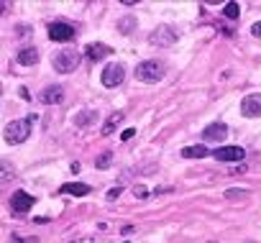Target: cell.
Returning a JSON list of instances; mask_svg holds the SVG:
<instances>
[{"label": "cell", "mask_w": 261, "mask_h": 243, "mask_svg": "<svg viewBox=\"0 0 261 243\" xmlns=\"http://www.w3.org/2000/svg\"><path fill=\"white\" fill-rule=\"evenodd\" d=\"M39 115H26V118H18V120H13V123H8L6 131H3L6 144L16 146V144H23L26 139H31V128H34V120Z\"/></svg>", "instance_id": "obj_1"}, {"label": "cell", "mask_w": 261, "mask_h": 243, "mask_svg": "<svg viewBox=\"0 0 261 243\" xmlns=\"http://www.w3.org/2000/svg\"><path fill=\"white\" fill-rule=\"evenodd\" d=\"M80 62H82V54L77 51V49H62V51H57V57H54V69L57 72H62V74H69V72H74L77 67H80Z\"/></svg>", "instance_id": "obj_2"}, {"label": "cell", "mask_w": 261, "mask_h": 243, "mask_svg": "<svg viewBox=\"0 0 261 243\" xmlns=\"http://www.w3.org/2000/svg\"><path fill=\"white\" fill-rule=\"evenodd\" d=\"M136 77L146 85H156L162 77H164V64L156 62V59H149V62H141L136 67Z\"/></svg>", "instance_id": "obj_3"}, {"label": "cell", "mask_w": 261, "mask_h": 243, "mask_svg": "<svg viewBox=\"0 0 261 243\" xmlns=\"http://www.w3.org/2000/svg\"><path fill=\"white\" fill-rule=\"evenodd\" d=\"M149 41H151V46H174L177 44V31L172 26H159V29L151 31Z\"/></svg>", "instance_id": "obj_4"}, {"label": "cell", "mask_w": 261, "mask_h": 243, "mask_svg": "<svg viewBox=\"0 0 261 243\" xmlns=\"http://www.w3.org/2000/svg\"><path fill=\"white\" fill-rule=\"evenodd\" d=\"M123 77H125V69H123V64L113 62V64H108V67L102 69V74H100V82H102V87H118V85L123 82Z\"/></svg>", "instance_id": "obj_5"}, {"label": "cell", "mask_w": 261, "mask_h": 243, "mask_svg": "<svg viewBox=\"0 0 261 243\" xmlns=\"http://www.w3.org/2000/svg\"><path fill=\"white\" fill-rule=\"evenodd\" d=\"M77 36V31H74V26L72 23H64V21H54L51 26H49V39L51 41H72Z\"/></svg>", "instance_id": "obj_6"}, {"label": "cell", "mask_w": 261, "mask_h": 243, "mask_svg": "<svg viewBox=\"0 0 261 243\" xmlns=\"http://www.w3.org/2000/svg\"><path fill=\"white\" fill-rule=\"evenodd\" d=\"M213 156L220 159V161H243L246 159V151L241 146H220V149L213 151Z\"/></svg>", "instance_id": "obj_7"}, {"label": "cell", "mask_w": 261, "mask_h": 243, "mask_svg": "<svg viewBox=\"0 0 261 243\" xmlns=\"http://www.w3.org/2000/svg\"><path fill=\"white\" fill-rule=\"evenodd\" d=\"M11 207H13V212H29L34 207V197L23 190H16L11 197Z\"/></svg>", "instance_id": "obj_8"}, {"label": "cell", "mask_w": 261, "mask_h": 243, "mask_svg": "<svg viewBox=\"0 0 261 243\" xmlns=\"http://www.w3.org/2000/svg\"><path fill=\"white\" fill-rule=\"evenodd\" d=\"M39 100H41L44 105H59V102L64 100V90H62L59 85H49V87H44V90L39 92Z\"/></svg>", "instance_id": "obj_9"}, {"label": "cell", "mask_w": 261, "mask_h": 243, "mask_svg": "<svg viewBox=\"0 0 261 243\" xmlns=\"http://www.w3.org/2000/svg\"><path fill=\"white\" fill-rule=\"evenodd\" d=\"M241 113L246 118H258L261 115V95H248L241 100Z\"/></svg>", "instance_id": "obj_10"}, {"label": "cell", "mask_w": 261, "mask_h": 243, "mask_svg": "<svg viewBox=\"0 0 261 243\" xmlns=\"http://www.w3.org/2000/svg\"><path fill=\"white\" fill-rule=\"evenodd\" d=\"M228 136V126L220 123V120H215V123H210L205 131H202V139L205 141H223Z\"/></svg>", "instance_id": "obj_11"}, {"label": "cell", "mask_w": 261, "mask_h": 243, "mask_svg": "<svg viewBox=\"0 0 261 243\" xmlns=\"http://www.w3.org/2000/svg\"><path fill=\"white\" fill-rule=\"evenodd\" d=\"M85 54H87L92 62H100V59L110 57V54H113V49H110V46H105V44H87Z\"/></svg>", "instance_id": "obj_12"}, {"label": "cell", "mask_w": 261, "mask_h": 243, "mask_svg": "<svg viewBox=\"0 0 261 243\" xmlns=\"http://www.w3.org/2000/svg\"><path fill=\"white\" fill-rule=\"evenodd\" d=\"M16 62H18V64H23V67H34V64L39 62V51H36L34 46L21 49V51H18V57H16Z\"/></svg>", "instance_id": "obj_13"}, {"label": "cell", "mask_w": 261, "mask_h": 243, "mask_svg": "<svg viewBox=\"0 0 261 243\" xmlns=\"http://www.w3.org/2000/svg\"><path fill=\"white\" fill-rule=\"evenodd\" d=\"M62 195H74V197H85V195H90V187L87 184H80V182H67V184H62V190H59Z\"/></svg>", "instance_id": "obj_14"}, {"label": "cell", "mask_w": 261, "mask_h": 243, "mask_svg": "<svg viewBox=\"0 0 261 243\" xmlns=\"http://www.w3.org/2000/svg\"><path fill=\"white\" fill-rule=\"evenodd\" d=\"M123 120H125V113H120V110H118V113H113V115L108 118V123L102 126V131H100V133H102V136H110V133L123 123Z\"/></svg>", "instance_id": "obj_15"}, {"label": "cell", "mask_w": 261, "mask_h": 243, "mask_svg": "<svg viewBox=\"0 0 261 243\" xmlns=\"http://www.w3.org/2000/svg\"><path fill=\"white\" fill-rule=\"evenodd\" d=\"M210 151H207V146H202V144H197V146H185L182 149V156L185 159H205Z\"/></svg>", "instance_id": "obj_16"}, {"label": "cell", "mask_w": 261, "mask_h": 243, "mask_svg": "<svg viewBox=\"0 0 261 243\" xmlns=\"http://www.w3.org/2000/svg\"><path fill=\"white\" fill-rule=\"evenodd\" d=\"M13 177H16V169H13V164L3 159V161H0V184H8Z\"/></svg>", "instance_id": "obj_17"}, {"label": "cell", "mask_w": 261, "mask_h": 243, "mask_svg": "<svg viewBox=\"0 0 261 243\" xmlns=\"http://www.w3.org/2000/svg\"><path fill=\"white\" fill-rule=\"evenodd\" d=\"M95 118H97L95 110H82V113H77V126L80 128H87V126L95 123Z\"/></svg>", "instance_id": "obj_18"}, {"label": "cell", "mask_w": 261, "mask_h": 243, "mask_svg": "<svg viewBox=\"0 0 261 243\" xmlns=\"http://www.w3.org/2000/svg\"><path fill=\"white\" fill-rule=\"evenodd\" d=\"M238 3H236V0H230V3H225V8H223V16L228 18V21H236L238 18Z\"/></svg>", "instance_id": "obj_19"}, {"label": "cell", "mask_w": 261, "mask_h": 243, "mask_svg": "<svg viewBox=\"0 0 261 243\" xmlns=\"http://www.w3.org/2000/svg\"><path fill=\"white\" fill-rule=\"evenodd\" d=\"M134 29H136V18H134V16H125V18L118 23V31H120V34H130Z\"/></svg>", "instance_id": "obj_20"}, {"label": "cell", "mask_w": 261, "mask_h": 243, "mask_svg": "<svg viewBox=\"0 0 261 243\" xmlns=\"http://www.w3.org/2000/svg\"><path fill=\"white\" fill-rule=\"evenodd\" d=\"M95 167H97V169H108V167H113V154H110V151L100 154V156L95 159Z\"/></svg>", "instance_id": "obj_21"}, {"label": "cell", "mask_w": 261, "mask_h": 243, "mask_svg": "<svg viewBox=\"0 0 261 243\" xmlns=\"http://www.w3.org/2000/svg\"><path fill=\"white\" fill-rule=\"evenodd\" d=\"M228 200H238V197H248V190H228L225 192Z\"/></svg>", "instance_id": "obj_22"}, {"label": "cell", "mask_w": 261, "mask_h": 243, "mask_svg": "<svg viewBox=\"0 0 261 243\" xmlns=\"http://www.w3.org/2000/svg\"><path fill=\"white\" fill-rule=\"evenodd\" d=\"M134 195H136L139 200H144V197L149 195V190H146V187H141V184H136V187H134Z\"/></svg>", "instance_id": "obj_23"}, {"label": "cell", "mask_w": 261, "mask_h": 243, "mask_svg": "<svg viewBox=\"0 0 261 243\" xmlns=\"http://www.w3.org/2000/svg\"><path fill=\"white\" fill-rule=\"evenodd\" d=\"M16 34H21L18 39H26V36L31 34V29H29V26H18V29H16Z\"/></svg>", "instance_id": "obj_24"}, {"label": "cell", "mask_w": 261, "mask_h": 243, "mask_svg": "<svg viewBox=\"0 0 261 243\" xmlns=\"http://www.w3.org/2000/svg\"><path fill=\"white\" fill-rule=\"evenodd\" d=\"M120 192H123L120 187H113V190L108 192V200H118V197H120Z\"/></svg>", "instance_id": "obj_25"}, {"label": "cell", "mask_w": 261, "mask_h": 243, "mask_svg": "<svg viewBox=\"0 0 261 243\" xmlns=\"http://www.w3.org/2000/svg\"><path fill=\"white\" fill-rule=\"evenodd\" d=\"M251 34H253V36H256V39H261V21H258V23H253V26H251Z\"/></svg>", "instance_id": "obj_26"}, {"label": "cell", "mask_w": 261, "mask_h": 243, "mask_svg": "<svg viewBox=\"0 0 261 243\" xmlns=\"http://www.w3.org/2000/svg\"><path fill=\"white\" fill-rule=\"evenodd\" d=\"M130 139H134V128H128V131L120 133V141H130Z\"/></svg>", "instance_id": "obj_27"}, {"label": "cell", "mask_w": 261, "mask_h": 243, "mask_svg": "<svg viewBox=\"0 0 261 243\" xmlns=\"http://www.w3.org/2000/svg\"><path fill=\"white\" fill-rule=\"evenodd\" d=\"M16 243H39V238H34V235H29V238H21V240H16Z\"/></svg>", "instance_id": "obj_28"}, {"label": "cell", "mask_w": 261, "mask_h": 243, "mask_svg": "<svg viewBox=\"0 0 261 243\" xmlns=\"http://www.w3.org/2000/svg\"><path fill=\"white\" fill-rule=\"evenodd\" d=\"M8 11V3H6V0H0V16H3Z\"/></svg>", "instance_id": "obj_29"}, {"label": "cell", "mask_w": 261, "mask_h": 243, "mask_svg": "<svg viewBox=\"0 0 261 243\" xmlns=\"http://www.w3.org/2000/svg\"><path fill=\"white\" fill-rule=\"evenodd\" d=\"M0 95H3V87H0Z\"/></svg>", "instance_id": "obj_30"}]
</instances>
